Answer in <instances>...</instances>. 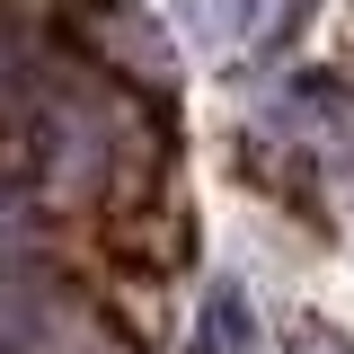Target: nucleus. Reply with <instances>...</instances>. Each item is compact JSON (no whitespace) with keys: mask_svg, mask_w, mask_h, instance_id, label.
I'll use <instances>...</instances> for the list:
<instances>
[{"mask_svg":"<svg viewBox=\"0 0 354 354\" xmlns=\"http://www.w3.org/2000/svg\"><path fill=\"white\" fill-rule=\"evenodd\" d=\"M80 18H97V27H88V53H97V62H115V71H133V80L169 88V44L151 36V18H142L133 0H88Z\"/></svg>","mask_w":354,"mask_h":354,"instance_id":"7ed1b4c3","label":"nucleus"},{"mask_svg":"<svg viewBox=\"0 0 354 354\" xmlns=\"http://www.w3.org/2000/svg\"><path fill=\"white\" fill-rule=\"evenodd\" d=\"M292 354H354L346 337H328V328H301V337H292Z\"/></svg>","mask_w":354,"mask_h":354,"instance_id":"39448f33","label":"nucleus"},{"mask_svg":"<svg viewBox=\"0 0 354 354\" xmlns=\"http://www.w3.org/2000/svg\"><path fill=\"white\" fill-rule=\"evenodd\" d=\"M186 354H266V328H257V301L239 274H213L204 301H195V328H186Z\"/></svg>","mask_w":354,"mask_h":354,"instance_id":"20e7f679","label":"nucleus"},{"mask_svg":"<svg viewBox=\"0 0 354 354\" xmlns=\"http://www.w3.org/2000/svg\"><path fill=\"white\" fill-rule=\"evenodd\" d=\"M319 18V0H195V36L221 62H266Z\"/></svg>","mask_w":354,"mask_h":354,"instance_id":"f03ea898","label":"nucleus"},{"mask_svg":"<svg viewBox=\"0 0 354 354\" xmlns=\"http://www.w3.org/2000/svg\"><path fill=\"white\" fill-rule=\"evenodd\" d=\"M257 151H292V160H337L354 142V97L337 80H319V71H301V80L283 88L274 106L257 115V133H248Z\"/></svg>","mask_w":354,"mask_h":354,"instance_id":"f257e3e1","label":"nucleus"}]
</instances>
